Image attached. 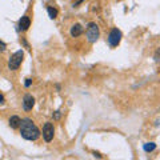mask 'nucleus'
Here are the masks:
<instances>
[{"label": "nucleus", "mask_w": 160, "mask_h": 160, "mask_svg": "<svg viewBox=\"0 0 160 160\" xmlns=\"http://www.w3.org/2000/svg\"><path fill=\"white\" fill-rule=\"evenodd\" d=\"M19 129H20V135H22L23 139L26 140H29V142H35L38 140L39 136H40V131L39 128L36 127L31 119H23L20 122V126H19Z\"/></svg>", "instance_id": "1"}, {"label": "nucleus", "mask_w": 160, "mask_h": 160, "mask_svg": "<svg viewBox=\"0 0 160 160\" xmlns=\"http://www.w3.org/2000/svg\"><path fill=\"white\" fill-rule=\"evenodd\" d=\"M23 59H24V52L22 49H19V51H16L11 58H9L8 68L11 69V71H16V69L20 67V64L23 63Z\"/></svg>", "instance_id": "2"}, {"label": "nucleus", "mask_w": 160, "mask_h": 160, "mask_svg": "<svg viewBox=\"0 0 160 160\" xmlns=\"http://www.w3.org/2000/svg\"><path fill=\"white\" fill-rule=\"evenodd\" d=\"M86 36L89 43H95L100 36V31L96 23H89L87 26V31H86Z\"/></svg>", "instance_id": "3"}, {"label": "nucleus", "mask_w": 160, "mask_h": 160, "mask_svg": "<svg viewBox=\"0 0 160 160\" xmlns=\"http://www.w3.org/2000/svg\"><path fill=\"white\" fill-rule=\"evenodd\" d=\"M122 38H123L122 31L118 29V28H112L111 32H109V35H108V43H109V46H111L112 48L118 47L119 44H120V42H122Z\"/></svg>", "instance_id": "4"}, {"label": "nucleus", "mask_w": 160, "mask_h": 160, "mask_svg": "<svg viewBox=\"0 0 160 160\" xmlns=\"http://www.w3.org/2000/svg\"><path fill=\"white\" fill-rule=\"evenodd\" d=\"M53 135H55V128L51 123H46L43 127V139L46 140L47 143L52 142L53 139Z\"/></svg>", "instance_id": "5"}, {"label": "nucleus", "mask_w": 160, "mask_h": 160, "mask_svg": "<svg viewBox=\"0 0 160 160\" xmlns=\"http://www.w3.org/2000/svg\"><path fill=\"white\" fill-rule=\"evenodd\" d=\"M35 106V99L32 95H24V98H23V108H24V111H31V109L33 108Z\"/></svg>", "instance_id": "6"}, {"label": "nucleus", "mask_w": 160, "mask_h": 160, "mask_svg": "<svg viewBox=\"0 0 160 160\" xmlns=\"http://www.w3.org/2000/svg\"><path fill=\"white\" fill-rule=\"evenodd\" d=\"M18 27H19V31H23V32H26L27 29L31 27V19H29L27 15H24V16H22V19L19 20V23H18Z\"/></svg>", "instance_id": "7"}, {"label": "nucleus", "mask_w": 160, "mask_h": 160, "mask_svg": "<svg viewBox=\"0 0 160 160\" xmlns=\"http://www.w3.org/2000/svg\"><path fill=\"white\" fill-rule=\"evenodd\" d=\"M82 33H83V26L82 24H79V23L73 24L72 28H71V36L72 38H79Z\"/></svg>", "instance_id": "8"}, {"label": "nucleus", "mask_w": 160, "mask_h": 160, "mask_svg": "<svg viewBox=\"0 0 160 160\" xmlns=\"http://www.w3.org/2000/svg\"><path fill=\"white\" fill-rule=\"evenodd\" d=\"M20 122H22V119H20L19 116H16V115H13V116H11V118H9V120H8L9 127H11L12 129H16V128H19V126H20Z\"/></svg>", "instance_id": "9"}, {"label": "nucleus", "mask_w": 160, "mask_h": 160, "mask_svg": "<svg viewBox=\"0 0 160 160\" xmlns=\"http://www.w3.org/2000/svg\"><path fill=\"white\" fill-rule=\"evenodd\" d=\"M47 12H48V16L51 18V19H56V18H58V15H59L58 9H56V8H53V7H48V8H47Z\"/></svg>", "instance_id": "10"}, {"label": "nucleus", "mask_w": 160, "mask_h": 160, "mask_svg": "<svg viewBox=\"0 0 160 160\" xmlns=\"http://www.w3.org/2000/svg\"><path fill=\"white\" fill-rule=\"evenodd\" d=\"M143 149L146 152H152V151H155V149H156V144L155 143H146L143 146Z\"/></svg>", "instance_id": "11"}, {"label": "nucleus", "mask_w": 160, "mask_h": 160, "mask_svg": "<svg viewBox=\"0 0 160 160\" xmlns=\"http://www.w3.org/2000/svg\"><path fill=\"white\" fill-rule=\"evenodd\" d=\"M7 49V44L4 43V42H2V40H0V52H4Z\"/></svg>", "instance_id": "12"}, {"label": "nucleus", "mask_w": 160, "mask_h": 160, "mask_svg": "<svg viewBox=\"0 0 160 160\" xmlns=\"http://www.w3.org/2000/svg\"><path fill=\"white\" fill-rule=\"evenodd\" d=\"M60 116H62V113H60V111H55L53 113V120H59Z\"/></svg>", "instance_id": "13"}, {"label": "nucleus", "mask_w": 160, "mask_h": 160, "mask_svg": "<svg viewBox=\"0 0 160 160\" xmlns=\"http://www.w3.org/2000/svg\"><path fill=\"white\" fill-rule=\"evenodd\" d=\"M31 84H32V79H26V83H24V86H26V88L31 87Z\"/></svg>", "instance_id": "14"}, {"label": "nucleus", "mask_w": 160, "mask_h": 160, "mask_svg": "<svg viewBox=\"0 0 160 160\" xmlns=\"http://www.w3.org/2000/svg\"><path fill=\"white\" fill-rule=\"evenodd\" d=\"M84 0H73V7H78L79 4H82Z\"/></svg>", "instance_id": "15"}, {"label": "nucleus", "mask_w": 160, "mask_h": 160, "mask_svg": "<svg viewBox=\"0 0 160 160\" xmlns=\"http://www.w3.org/2000/svg\"><path fill=\"white\" fill-rule=\"evenodd\" d=\"M155 62H159V49L156 51V53H155Z\"/></svg>", "instance_id": "16"}, {"label": "nucleus", "mask_w": 160, "mask_h": 160, "mask_svg": "<svg viewBox=\"0 0 160 160\" xmlns=\"http://www.w3.org/2000/svg\"><path fill=\"white\" fill-rule=\"evenodd\" d=\"M4 102H6V99H4V96H3L2 93H0V104H3Z\"/></svg>", "instance_id": "17"}, {"label": "nucleus", "mask_w": 160, "mask_h": 160, "mask_svg": "<svg viewBox=\"0 0 160 160\" xmlns=\"http://www.w3.org/2000/svg\"><path fill=\"white\" fill-rule=\"evenodd\" d=\"M22 43L24 44V46H26V48H29V46H28V43L26 42V39H22Z\"/></svg>", "instance_id": "18"}, {"label": "nucleus", "mask_w": 160, "mask_h": 160, "mask_svg": "<svg viewBox=\"0 0 160 160\" xmlns=\"http://www.w3.org/2000/svg\"><path fill=\"white\" fill-rule=\"evenodd\" d=\"M93 155H95V158H102V156H100L99 153H96V152H93Z\"/></svg>", "instance_id": "19"}]
</instances>
